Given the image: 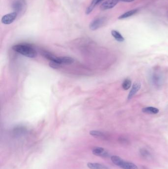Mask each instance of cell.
<instances>
[{"label": "cell", "mask_w": 168, "mask_h": 169, "mask_svg": "<svg viewBox=\"0 0 168 169\" xmlns=\"http://www.w3.org/2000/svg\"><path fill=\"white\" fill-rule=\"evenodd\" d=\"M90 134L96 137H104V133L100 131H92L90 132Z\"/></svg>", "instance_id": "obj_18"}, {"label": "cell", "mask_w": 168, "mask_h": 169, "mask_svg": "<svg viewBox=\"0 0 168 169\" xmlns=\"http://www.w3.org/2000/svg\"><path fill=\"white\" fill-rule=\"evenodd\" d=\"M92 153L94 155H96L98 156L106 157L109 156V154L107 151H106L104 148L102 147H95L93 149Z\"/></svg>", "instance_id": "obj_9"}, {"label": "cell", "mask_w": 168, "mask_h": 169, "mask_svg": "<svg viewBox=\"0 0 168 169\" xmlns=\"http://www.w3.org/2000/svg\"><path fill=\"white\" fill-rule=\"evenodd\" d=\"M113 163L123 169H138L137 166L132 162H127L118 156L114 155L111 157Z\"/></svg>", "instance_id": "obj_2"}, {"label": "cell", "mask_w": 168, "mask_h": 169, "mask_svg": "<svg viewBox=\"0 0 168 169\" xmlns=\"http://www.w3.org/2000/svg\"><path fill=\"white\" fill-rule=\"evenodd\" d=\"M120 2V0H107L101 5L100 8L102 10H107L115 7Z\"/></svg>", "instance_id": "obj_6"}, {"label": "cell", "mask_w": 168, "mask_h": 169, "mask_svg": "<svg viewBox=\"0 0 168 169\" xmlns=\"http://www.w3.org/2000/svg\"><path fill=\"white\" fill-rule=\"evenodd\" d=\"M25 6V2L24 0H17L13 3V8L14 12L18 13L22 11Z\"/></svg>", "instance_id": "obj_7"}, {"label": "cell", "mask_w": 168, "mask_h": 169, "mask_svg": "<svg viewBox=\"0 0 168 169\" xmlns=\"http://www.w3.org/2000/svg\"><path fill=\"white\" fill-rule=\"evenodd\" d=\"M135 0H120V1L124 2H132Z\"/></svg>", "instance_id": "obj_21"}, {"label": "cell", "mask_w": 168, "mask_h": 169, "mask_svg": "<svg viewBox=\"0 0 168 169\" xmlns=\"http://www.w3.org/2000/svg\"><path fill=\"white\" fill-rule=\"evenodd\" d=\"M18 13L13 12L5 14L2 18L1 22L4 24H10L16 19V18L18 17Z\"/></svg>", "instance_id": "obj_5"}, {"label": "cell", "mask_w": 168, "mask_h": 169, "mask_svg": "<svg viewBox=\"0 0 168 169\" xmlns=\"http://www.w3.org/2000/svg\"><path fill=\"white\" fill-rule=\"evenodd\" d=\"M131 85H132V82H131V80L129 79V78H127L124 80L123 83L122 84V88L125 90H128L130 89Z\"/></svg>", "instance_id": "obj_17"}, {"label": "cell", "mask_w": 168, "mask_h": 169, "mask_svg": "<svg viewBox=\"0 0 168 169\" xmlns=\"http://www.w3.org/2000/svg\"><path fill=\"white\" fill-rule=\"evenodd\" d=\"M111 35L114 37V38L118 42H123L125 40L124 37L122 36L121 34L116 30H112L111 32Z\"/></svg>", "instance_id": "obj_15"}, {"label": "cell", "mask_w": 168, "mask_h": 169, "mask_svg": "<svg viewBox=\"0 0 168 169\" xmlns=\"http://www.w3.org/2000/svg\"><path fill=\"white\" fill-rule=\"evenodd\" d=\"M103 0H92L91 3L90 5H89V6L86 8V11H85V13L86 14H90L92 11H93V9H94V8L99 4L101 2L103 1Z\"/></svg>", "instance_id": "obj_12"}, {"label": "cell", "mask_w": 168, "mask_h": 169, "mask_svg": "<svg viewBox=\"0 0 168 169\" xmlns=\"http://www.w3.org/2000/svg\"><path fill=\"white\" fill-rule=\"evenodd\" d=\"M87 167L90 169H108V167L106 166L99 163H88Z\"/></svg>", "instance_id": "obj_13"}, {"label": "cell", "mask_w": 168, "mask_h": 169, "mask_svg": "<svg viewBox=\"0 0 168 169\" xmlns=\"http://www.w3.org/2000/svg\"><path fill=\"white\" fill-rule=\"evenodd\" d=\"M49 65L50 66V67L54 68V69H58V68L60 67L61 66V64L58 63V62H56L54 61H50Z\"/></svg>", "instance_id": "obj_19"}, {"label": "cell", "mask_w": 168, "mask_h": 169, "mask_svg": "<svg viewBox=\"0 0 168 169\" xmlns=\"http://www.w3.org/2000/svg\"><path fill=\"white\" fill-rule=\"evenodd\" d=\"M141 85L139 82H135L133 85L132 87L128 96V99H131L136 95L138 91L140 90Z\"/></svg>", "instance_id": "obj_8"}, {"label": "cell", "mask_w": 168, "mask_h": 169, "mask_svg": "<svg viewBox=\"0 0 168 169\" xmlns=\"http://www.w3.org/2000/svg\"><path fill=\"white\" fill-rule=\"evenodd\" d=\"M138 12V9H132V10H131V11H129L128 12H127L126 13H124V14H122L120 16L118 17V19H123L126 18H129V17L134 15Z\"/></svg>", "instance_id": "obj_14"}, {"label": "cell", "mask_w": 168, "mask_h": 169, "mask_svg": "<svg viewBox=\"0 0 168 169\" xmlns=\"http://www.w3.org/2000/svg\"><path fill=\"white\" fill-rule=\"evenodd\" d=\"M142 111L144 113L149 114H156L159 112L158 109L154 107H146L142 109Z\"/></svg>", "instance_id": "obj_11"}, {"label": "cell", "mask_w": 168, "mask_h": 169, "mask_svg": "<svg viewBox=\"0 0 168 169\" xmlns=\"http://www.w3.org/2000/svg\"><path fill=\"white\" fill-rule=\"evenodd\" d=\"M41 54L43 55V56L50 61H55L57 57L55 56L54 55H52L51 53H49L47 51H44V50L42 51Z\"/></svg>", "instance_id": "obj_16"}, {"label": "cell", "mask_w": 168, "mask_h": 169, "mask_svg": "<svg viewBox=\"0 0 168 169\" xmlns=\"http://www.w3.org/2000/svg\"><path fill=\"white\" fill-rule=\"evenodd\" d=\"M140 154L144 157H149L150 156V154L149 151L146 149H143L140 150Z\"/></svg>", "instance_id": "obj_20"}, {"label": "cell", "mask_w": 168, "mask_h": 169, "mask_svg": "<svg viewBox=\"0 0 168 169\" xmlns=\"http://www.w3.org/2000/svg\"><path fill=\"white\" fill-rule=\"evenodd\" d=\"M106 21V18L105 17H101L95 19L90 24L89 28L91 30H96L103 26Z\"/></svg>", "instance_id": "obj_4"}, {"label": "cell", "mask_w": 168, "mask_h": 169, "mask_svg": "<svg viewBox=\"0 0 168 169\" xmlns=\"http://www.w3.org/2000/svg\"><path fill=\"white\" fill-rule=\"evenodd\" d=\"M13 50L26 57L34 58L37 56V53L31 45L24 44L16 45L13 47Z\"/></svg>", "instance_id": "obj_1"}, {"label": "cell", "mask_w": 168, "mask_h": 169, "mask_svg": "<svg viewBox=\"0 0 168 169\" xmlns=\"http://www.w3.org/2000/svg\"><path fill=\"white\" fill-rule=\"evenodd\" d=\"M151 81L154 86L159 87L162 85L163 82L162 75L159 72H154L151 74L150 76Z\"/></svg>", "instance_id": "obj_3"}, {"label": "cell", "mask_w": 168, "mask_h": 169, "mask_svg": "<svg viewBox=\"0 0 168 169\" xmlns=\"http://www.w3.org/2000/svg\"><path fill=\"white\" fill-rule=\"evenodd\" d=\"M61 64H71L74 62V60L72 57L68 56H62V57H57L56 60L54 61Z\"/></svg>", "instance_id": "obj_10"}]
</instances>
